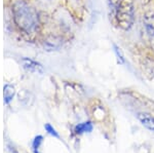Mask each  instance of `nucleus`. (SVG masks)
<instances>
[{
  "instance_id": "obj_6",
  "label": "nucleus",
  "mask_w": 154,
  "mask_h": 153,
  "mask_svg": "<svg viewBox=\"0 0 154 153\" xmlns=\"http://www.w3.org/2000/svg\"><path fill=\"white\" fill-rule=\"evenodd\" d=\"M14 87L11 84H5L3 87V97H4V103L9 104L12 101L14 96Z\"/></svg>"
},
{
  "instance_id": "obj_11",
  "label": "nucleus",
  "mask_w": 154,
  "mask_h": 153,
  "mask_svg": "<svg viewBox=\"0 0 154 153\" xmlns=\"http://www.w3.org/2000/svg\"><path fill=\"white\" fill-rule=\"evenodd\" d=\"M114 48H115V53H116V56H117L119 62H121V63H123L125 62V58H123V55H122V51L120 50V48L118 47V46L114 45Z\"/></svg>"
},
{
  "instance_id": "obj_8",
  "label": "nucleus",
  "mask_w": 154,
  "mask_h": 153,
  "mask_svg": "<svg viewBox=\"0 0 154 153\" xmlns=\"http://www.w3.org/2000/svg\"><path fill=\"white\" fill-rule=\"evenodd\" d=\"M120 0H108V3H109V7H110V14L113 17H115L116 11H117L119 4H120Z\"/></svg>"
},
{
  "instance_id": "obj_3",
  "label": "nucleus",
  "mask_w": 154,
  "mask_h": 153,
  "mask_svg": "<svg viewBox=\"0 0 154 153\" xmlns=\"http://www.w3.org/2000/svg\"><path fill=\"white\" fill-rule=\"evenodd\" d=\"M22 64H23V67L26 69V70L30 71V72H36V73H43V68L39 63L31 60V59L28 58H24L22 60Z\"/></svg>"
},
{
  "instance_id": "obj_2",
  "label": "nucleus",
  "mask_w": 154,
  "mask_h": 153,
  "mask_svg": "<svg viewBox=\"0 0 154 153\" xmlns=\"http://www.w3.org/2000/svg\"><path fill=\"white\" fill-rule=\"evenodd\" d=\"M115 21L118 27L123 30L131 28L135 20V9L133 0H122L115 14Z\"/></svg>"
},
{
  "instance_id": "obj_1",
  "label": "nucleus",
  "mask_w": 154,
  "mask_h": 153,
  "mask_svg": "<svg viewBox=\"0 0 154 153\" xmlns=\"http://www.w3.org/2000/svg\"><path fill=\"white\" fill-rule=\"evenodd\" d=\"M12 11H14V22L22 30L27 33L36 30L39 23L38 16L34 8H32L29 4L20 0L14 3Z\"/></svg>"
},
{
  "instance_id": "obj_5",
  "label": "nucleus",
  "mask_w": 154,
  "mask_h": 153,
  "mask_svg": "<svg viewBox=\"0 0 154 153\" xmlns=\"http://www.w3.org/2000/svg\"><path fill=\"white\" fill-rule=\"evenodd\" d=\"M138 118L144 127H146L147 129L154 130V117L151 116L148 113H140L138 114Z\"/></svg>"
},
{
  "instance_id": "obj_4",
  "label": "nucleus",
  "mask_w": 154,
  "mask_h": 153,
  "mask_svg": "<svg viewBox=\"0 0 154 153\" xmlns=\"http://www.w3.org/2000/svg\"><path fill=\"white\" fill-rule=\"evenodd\" d=\"M144 23H145L146 30H147L149 36L151 38V42L154 43V14L148 12L144 17Z\"/></svg>"
},
{
  "instance_id": "obj_10",
  "label": "nucleus",
  "mask_w": 154,
  "mask_h": 153,
  "mask_svg": "<svg viewBox=\"0 0 154 153\" xmlns=\"http://www.w3.org/2000/svg\"><path fill=\"white\" fill-rule=\"evenodd\" d=\"M44 127H45V130L48 133L49 135L54 136V137H56V138H59V137H60L59 134H58V133H57V130H54L53 127H51V123H46V124L44 125Z\"/></svg>"
},
{
  "instance_id": "obj_9",
  "label": "nucleus",
  "mask_w": 154,
  "mask_h": 153,
  "mask_svg": "<svg viewBox=\"0 0 154 153\" xmlns=\"http://www.w3.org/2000/svg\"><path fill=\"white\" fill-rule=\"evenodd\" d=\"M42 136H37L35 137V139L33 140V143H32V149H33L34 153H39V148H40V145L42 143Z\"/></svg>"
},
{
  "instance_id": "obj_7",
  "label": "nucleus",
  "mask_w": 154,
  "mask_h": 153,
  "mask_svg": "<svg viewBox=\"0 0 154 153\" xmlns=\"http://www.w3.org/2000/svg\"><path fill=\"white\" fill-rule=\"evenodd\" d=\"M93 130V124L91 122H82L79 123L75 127V133L76 134H83V133H89Z\"/></svg>"
}]
</instances>
